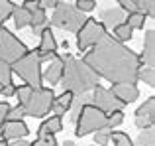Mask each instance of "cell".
Returning <instances> with one entry per match:
<instances>
[{
    "label": "cell",
    "mask_w": 155,
    "mask_h": 146,
    "mask_svg": "<svg viewBox=\"0 0 155 146\" xmlns=\"http://www.w3.org/2000/svg\"><path fill=\"white\" fill-rule=\"evenodd\" d=\"M84 61L94 69V73L110 83H136L137 69L141 67V59L136 51L126 47L114 36L106 34L98 43L88 47L84 54Z\"/></svg>",
    "instance_id": "6da1fadb"
},
{
    "label": "cell",
    "mask_w": 155,
    "mask_h": 146,
    "mask_svg": "<svg viewBox=\"0 0 155 146\" xmlns=\"http://www.w3.org/2000/svg\"><path fill=\"white\" fill-rule=\"evenodd\" d=\"M100 77L94 73L91 65H88L84 59L73 57L69 55L67 61H65V69H63V77H61V87L63 91H69L73 95H83L88 93L98 85Z\"/></svg>",
    "instance_id": "7a4b0ae2"
},
{
    "label": "cell",
    "mask_w": 155,
    "mask_h": 146,
    "mask_svg": "<svg viewBox=\"0 0 155 146\" xmlns=\"http://www.w3.org/2000/svg\"><path fill=\"white\" fill-rule=\"evenodd\" d=\"M84 20H87L84 18V12H81L75 4L57 2L55 10H53V16H51V26L77 34V30L84 24Z\"/></svg>",
    "instance_id": "3957f363"
},
{
    "label": "cell",
    "mask_w": 155,
    "mask_h": 146,
    "mask_svg": "<svg viewBox=\"0 0 155 146\" xmlns=\"http://www.w3.org/2000/svg\"><path fill=\"white\" fill-rule=\"evenodd\" d=\"M10 67H12V73H16L26 85H30V87H41V81H43L41 61L38 59L35 51H28L26 55H22Z\"/></svg>",
    "instance_id": "277c9868"
},
{
    "label": "cell",
    "mask_w": 155,
    "mask_h": 146,
    "mask_svg": "<svg viewBox=\"0 0 155 146\" xmlns=\"http://www.w3.org/2000/svg\"><path fill=\"white\" fill-rule=\"evenodd\" d=\"M104 127H106V113L100 111L98 107H94L92 103H88L77 115L75 134L79 138H83V136L91 134V132H96L98 128H104Z\"/></svg>",
    "instance_id": "5b68a950"
},
{
    "label": "cell",
    "mask_w": 155,
    "mask_h": 146,
    "mask_svg": "<svg viewBox=\"0 0 155 146\" xmlns=\"http://www.w3.org/2000/svg\"><path fill=\"white\" fill-rule=\"evenodd\" d=\"M53 99H55V93L49 87H31L30 97L28 101L22 105L24 111H26L28 116H34V119H39V116H45L51 113V105Z\"/></svg>",
    "instance_id": "8992f818"
},
{
    "label": "cell",
    "mask_w": 155,
    "mask_h": 146,
    "mask_svg": "<svg viewBox=\"0 0 155 146\" xmlns=\"http://www.w3.org/2000/svg\"><path fill=\"white\" fill-rule=\"evenodd\" d=\"M28 46L24 42H20L6 26H0V59L6 63H14L18 61L22 55L28 54Z\"/></svg>",
    "instance_id": "52a82bcc"
},
{
    "label": "cell",
    "mask_w": 155,
    "mask_h": 146,
    "mask_svg": "<svg viewBox=\"0 0 155 146\" xmlns=\"http://www.w3.org/2000/svg\"><path fill=\"white\" fill-rule=\"evenodd\" d=\"M106 36V28L102 22H98L96 18H87L84 24L77 30V50L87 51L88 47H92L94 43H98Z\"/></svg>",
    "instance_id": "ba28073f"
},
{
    "label": "cell",
    "mask_w": 155,
    "mask_h": 146,
    "mask_svg": "<svg viewBox=\"0 0 155 146\" xmlns=\"http://www.w3.org/2000/svg\"><path fill=\"white\" fill-rule=\"evenodd\" d=\"M92 95H91V99H92V105L94 107H98L100 111H104V113H112V111H124V107H126V103H122L120 99H118L116 95H114L110 89H104V87H100V85H96L94 89H92Z\"/></svg>",
    "instance_id": "9c48e42d"
},
{
    "label": "cell",
    "mask_w": 155,
    "mask_h": 146,
    "mask_svg": "<svg viewBox=\"0 0 155 146\" xmlns=\"http://www.w3.org/2000/svg\"><path fill=\"white\" fill-rule=\"evenodd\" d=\"M30 134V128L24 120H4L0 124V138L2 140H16V138H26Z\"/></svg>",
    "instance_id": "30bf717a"
},
{
    "label": "cell",
    "mask_w": 155,
    "mask_h": 146,
    "mask_svg": "<svg viewBox=\"0 0 155 146\" xmlns=\"http://www.w3.org/2000/svg\"><path fill=\"white\" fill-rule=\"evenodd\" d=\"M71 54H55L53 55V59L49 61V65H47V69L45 73H41L43 75V79L47 81V83L51 85H59V81H61V77H63V69H65V61H67V57Z\"/></svg>",
    "instance_id": "8fae6325"
},
{
    "label": "cell",
    "mask_w": 155,
    "mask_h": 146,
    "mask_svg": "<svg viewBox=\"0 0 155 146\" xmlns=\"http://www.w3.org/2000/svg\"><path fill=\"white\" fill-rule=\"evenodd\" d=\"M136 127L137 128H147L155 124V97H149L143 105L136 111Z\"/></svg>",
    "instance_id": "7c38bea8"
},
{
    "label": "cell",
    "mask_w": 155,
    "mask_h": 146,
    "mask_svg": "<svg viewBox=\"0 0 155 146\" xmlns=\"http://www.w3.org/2000/svg\"><path fill=\"white\" fill-rule=\"evenodd\" d=\"M110 91L126 105L137 101V97H140V89L136 87V83H112Z\"/></svg>",
    "instance_id": "4fadbf2b"
},
{
    "label": "cell",
    "mask_w": 155,
    "mask_h": 146,
    "mask_svg": "<svg viewBox=\"0 0 155 146\" xmlns=\"http://www.w3.org/2000/svg\"><path fill=\"white\" fill-rule=\"evenodd\" d=\"M141 65H155V30H147L143 36V54L140 55Z\"/></svg>",
    "instance_id": "5bb4252c"
},
{
    "label": "cell",
    "mask_w": 155,
    "mask_h": 146,
    "mask_svg": "<svg viewBox=\"0 0 155 146\" xmlns=\"http://www.w3.org/2000/svg\"><path fill=\"white\" fill-rule=\"evenodd\" d=\"M126 20V12L118 8H108V10L100 12V22L104 24V28H116L118 24H122Z\"/></svg>",
    "instance_id": "9a60e30c"
},
{
    "label": "cell",
    "mask_w": 155,
    "mask_h": 146,
    "mask_svg": "<svg viewBox=\"0 0 155 146\" xmlns=\"http://www.w3.org/2000/svg\"><path fill=\"white\" fill-rule=\"evenodd\" d=\"M73 97H75L73 93H69V91H63V95H59V97H55V99H53L51 111L55 113L57 116H65V115H67V111L71 109Z\"/></svg>",
    "instance_id": "2e32d148"
},
{
    "label": "cell",
    "mask_w": 155,
    "mask_h": 146,
    "mask_svg": "<svg viewBox=\"0 0 155 146\" xmlns=\"http://www.w3.org/2000/svg\"><path fill=\"white\" fill-rule=\"evenodd\" d=\"M45 26H47L45 10H43V8H35V10H31V14H30V28H31V32H34V34H39Z\"/></svg>",
    "instance_id": "e0dca14e"
},
{
    "label": "cell",
    "mask_w": 155,
    "mask_h": 146,
    "mask_svg": "<svg viewBox=\"0 0 155 146\" xmlns=\"http://www.w3.org/2000/svg\"><path fill=\"white\" fill-rule=\"evenodd\" d=\"M39 38H41V42H39V50L51 51V54H57V40H55V36H53L51 28L45 26L41 32H39Z\"/></svg>",
    "instance_id": "ac0fdd59"
},
{
    "label": "cell",
    "mask_w": 155,
    "mask_h": 146,
    "mask_svg": "<svg viewBox=\"0 0 155 146\" xmlns=\"http://www.w3.org/2000/svg\"><path fill=\"white\" fill-rule=\"evenodd\" d=\"M88 103H92V99H91V95H88V93H83V95H75V97H73L71 109H69V111H71V123H75L79 111L84 107V105H88Z\"/></svg>",
    "instance_id": "d6986e66"
},
{
    "label": "cell",
    "mask_w": 155,
    "mask_h": 146,
    "mask_svg": "<svg viewBox=\"0 0 155 146\" xmlns=\"http://www.w3.org/2000/svg\"><path fill=\"white\" fill-rule=\"evenodd\" d=\"M30 10H26L24 6H16L14 12H12V18H14V26L18 28V30H22V28L30 26Z\"/></svg>",
    "instance_id": "ffe728a7"
},
{
    "label": "cell",
    "mask_w": 155,
    "mask_h": 146,
    "mask_svg": "<svg viewBox=\"0 0 155 146\" xmlns=\"http://www.w3.org/2000/svg\"><path fill=\"white\" fill-rule=\"evenodd\" d=\"M124 22L132 30H143L145 28V14H141V12H128Z\"/></svg>",
    "instance_id": "44dd1931"
},
{
    "label": "cell",
    "mask_w": 155,
    "mask_h": 146,
    "mask_svg": "<svg viewBox=\"0 0 155 146\" xmlns=\"http://www.w3.org/2000/svg\"><path fill=\"white\" fill-rule=\"evenodd\" d=\"M112 30H114V38H116L118 42H122V43H124V42H130V40H132V36H134V30L126 22L118 24V26L112 28Z\"/></svg>",
    "instance_id": "7402d4cb"
},
{
    "label": "cell",
    "mask_w": 155,
    "mask_h": 146,
    "mask_svg": "<svg viewBox=\"0 0 155 146\" xmlns=\"http://www.w3.org/2000/svg\"><path fill=\"white\" fill-rule=\"evenodd\" d=\"M143 132H140L136 144L137 146H155V130L153 127H147V128H141Z\"/></svg>",
    "instance_id": "603a6c76"
},
{
    "label": "cell",
    "mask_w": 155,
    "mask_h": 146,
    "mask_svg": "<svg viewBox=\"0 0 155 146\" xmlns=\"http://www.w3.org/2000/svg\"><path fill=\"white\" fill-rule=\"evenodd\" d=\"M137 79H141L147 87H155V69L147 65H141L137 69Z\"/></svg>",
    "instance_id": "cb8c5ba5"
},
{
    "label": "cell",
    "mask_w": 155,
    "mask_h": 146,
    "mask_svg": "<svg viewBox=\"0 0 155 146\" xmlns=\"http://www.w3.org/2000/svg\"><path fill=\"white\" fill-rule=\"evenodd\" d=\"M134 4H136L137 12L149 16V18L155 16V0H134Z\"/></svg>",
    "instance_id": "d4e9b609"
},
{
    "label": "cell",
    "mask_w": 155,
    "mask_h": 146,
    "mask_svg": "<svg viewBox=\"0 0 155 146\" xmlns=\"http://www.w3.org/2000/svg\"><path fill=\"white\" fill-rule=\"evenodd\" d=\"M110 138H112V128H108V127L98 128L94 132V144H98V146H108Z\"/></svg>",
    "instance_id": "484cf974"
},
{
    "label": "cell",
    "mask_w": 155,
    "mask_h": 146,
    "mask_svg": "<svg viewBox=\"0 0 155 146\" xmlns=\"http://www.w3.org/2000/svg\"><path fill=\"white\" fill-rule=\"evenodd\" d=\"M14 8H16V4L12 2V0H0V26H2L8 18H12Z\"/></svg>",
    "instance_id": "4316f807"
},
{
    "label": "cell",
    "mask_w": 155,
    "mask_h": 146,
    "mask_svg": "<svg viewBox=\"0 0 155 146\" xmlns=\"http://www.w3.org/2000/svg\"><path fill=\"white\" fill-rule=\"evenodd\" d=\"M124 123V113L122 111H112V113H106V127L108 128H116Z\"/></svg>",
    "instance_id": "83f0119b"
},
{
    "label": "cell",
    "mask_w": 155,
    "mask_h": 146,
    "mask_svg": "<svg viewBox=\"0 0 155 146\" xmlns=\"http://www.w3.org/2000/svg\"><path fill=\"white\" fill-rule=\"evenodd\" d=\"M10 83H12V67H10V63L0 59V87L2 85H10Z\"/></svg>",
    "instance_id": "f1b7e54d"
},
{
    "label": "cell",
    "mask_w": 155,
    "mask_h": 146,
    "mask_svg": "<svg viewBox=\"0 0 155 146\" xmlns=\"http://www.w3.org/2000/svg\"><path fill=\"white\" fill-rule=\"evenodd\" d=\"M110 142H114V146H136L130 134H126V132H112Z\"/></svg>",
    "instance_id": "f546056e"
},
{
    "label": "cell",
    "mask_w": 155,
    "mask_h": 146,
    "mask_svg": "<svg viewBox=\"0 0 155 146\" xmlns=\"http://www.w3.org/2000/svg\"><path fill=\"white\" fill-rule=\"evenodd\" d=\"M43 123L47 124V128H49L51 134H57V132H61V128H63V120H61V116H51V119L43 120Z\"/></svg>",
    "instance_id": "4dcf8cb0"
},
{
    "label": "cell",
    "mask_w": 155,
    "mask_h": 146,
    "mask_svg": "<svg viewBox=\"0 0 155 146\" xmlns=\"http://www.w3.org/2000/svg\"><path fill=\"white\" fill-rule=\"evenodd\" d=\"M24 116H26V111H24V107L22 105H18V107H14V109H8V115H6V119L8 120H24Z\"/></svg>",
    "instance_id": "1f68e13d"
},
{
    "label": "cell",
    "mask_w": 155,
    "mask_h": 146,
    "mask_svg": "<svg viewBox=\"0 0 155 146\" xmlns=\"http://www.w3.org/2000/svg\"><path fill=\"white\" fill-rule=\"evenodd\" d=\"M30 91H31L30 85H22V87H16V93H14V95L18 97L20 105H24V103L28 101V97H30Z\"/></svg>",
    "instance_id": "d6a6232c"
},
{
    "label": "cell",
    "mask_w": 155,
    "mask_h": 146,
    "mask_svg": "<svg viewBox=\"0 0 155 146\" xmlns=\"http://www.w3.org/2000/svg\"><path fill=\"white\" fill-rule=\"evenodd\" d=\"M75 6L79 8L81 12H84V14H87V12H92V10H94L96 2H94V0H77Z\"/></svg>",
    "instance_id": "836d02e7"
},
{
    "label": "cell",
    "mask_w": 155,
    "mask_h": 146,
    "mask_svg": "<svg viewBox=\"0 0 155 146\" xmlns=\"http://www.w3.org/2000/svg\"><path fill=\"white\" fill-rule=\"evenodd\" d=\"M30 146H57L55 134H51V136H45V138H38L35 142H31Z\"/></svg>",
    "instance_id": "e575fe53"
},
{
    "label": "cell",
    "mask_w": 155,
    "mask_h": 146,
    "mask_svg": "<svg viewBox=\"0 0 155 146\" xmlns=\"http://www.w3.org/2000/svg\"><path fill=\"white\" fill-rule=\"evenodd\" d=\"M116 2H118V6H120L124 12H137L134 0H116Z\"/></svg>",
    "instance_id": "d590c367"
},
{
    "label": "cell",
    "mask_w": 155,
    "mask_h": 146,
    "mask_svg": "<svg viewBox=\"0 0 155 146\" xmlns=\"http://www.w3.org/2000/svg\"><path fill=\"white\" fill-rule=\"evenodd\" d=\"M35 55H38V59H39V61H51V59H53V55H55V54H51V51H43V50H39V47H35Z\"/></svg>",
    "instance_id": "8d00e7d4"
},
{
    "label": "cell",
    "mask_w": 155,
    "mask_h": 146,
    "mask_svg": "<svg viewBox=\"0 0 155 146\" xmlns=\"http://www.w3.org/2000/svg\"><path fill=\"white\" fill-rule=\"evenodd\" d=\"M14 93H16V85H14V83L2 85V87H0V95H2V97H12Z\"/></svg>",
    "instance_id": "74e56055"
},
{
    "label": "cell",
    "mask_w": 155,
    "mask_h": 146,
    "mask_svg": "<svg viewBox=\"0 0 155 146\" xmlns=\"http://www.w3.org/2000/svg\"><path fill=\"white\" fill-rule=\"evenodd\" d=\"M8 109H10V105L6 103V101H2L0 103V124L6 120V115H8Z\"/></svg>",
    "instance_id": "f35d334b"
},
{
    "label": "cell",
    "mask_w": 155,
    "mask_h": 146,
    "mask_svg": "<svg viewBox=\"0 0 155 146\" xmlns=\"http://www.w3.org/2000/svg\"><path fill=\"white\" fill-rule=\"evenodd\" d=\"M45 136H51V132H49V128H47V124L41 123L39 128H38V138H45Z\"/></svg>",
    "instance_id": "ab89813d"
},
{
    "label": "cell",
    "mask_w": 155,
    "mask_h": 146,
    "mask_svg": "<svg viewBox=\"0 0 155 146\" xmlns=\"http://www.w3.org/2000/svg\"><path fill=\"white\" fill-rule=\"evenodd\" d=\"M38 2H39V8L45 10V8H55V4L59 2V0H38Z\"/></svg>",
    "instance_id": "60d3db41"
},
{
    "label": "cell",
    "mask_w": 155,
    "mask_h": 146,
    "mask_svg": "<svg viewBox=\"0 0 155 146\" xmlns=\"http://www.w3.org/2000/svg\"><path fill=\"white\" fill-rule=\"evenodd\" d=\"M22 6L26 8V10H30V12H31V10H35V8H39V2H38V0H26Z\"/></svg>",
    "instance_id": "b9f144b4"
},
{
    "label": "cell",
    "mask_w": 155,
    "mask_h": 146,
    "mask_svg": "<svg viewBox=\"0 0 155 146\" xmlns=\"http://www.w3.org/2000/svg\"><path fill=\"white\" fill-rule=\"evenodd\" d=\"M8 146H30V142H28V140H24V138H16V140H12Z\"/></svg>",
    "instance_id": "7bdbcfd3"
},
{
    "label": "cell",
    "mask_w": 155,
    "mask_h": 146,
    "mask_svg": "<svg viewBox=\"0 0 155 146\" xmlns=\"http://www.w3.org/2000/svg\"><path fill=\"white\" fill-rule=\"evenodd\" d=\"M63 146H77V144L73 142V140H65V142H63Z\"/></svg>",
    "instance_id": "ee69618b"
},
{
    "label": "cell",
    "mask_w": 155,
    "mask_h": 146,
    "mask_svg": "<svg viewBox=\"0 0 155 146\" xmlns=\"http://www.w3.org/2000/svg\"><path fill=\"white\" fill-rule=\"evenodd\" d=\"M0 146H8V142H6V140H2V138H0Z\"/></svg>",
    "instance_id": "f6af8a7d"
}]
</instances>
